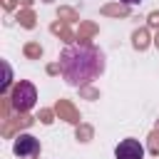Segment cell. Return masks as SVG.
Listing matches in <instances>:
<instances>
[{
	"mask_svg": "<svg viewBox=\"0 0 159 159\" xmlns=\"http://www.w3.org/2000/svg\"><path fill=\"white\" fill-rule=\"evenodd\" d=\"M102 70H104V55L89 42H75L60 52V75L72 87L92 82L97 75H102Z\"/></svg>",
	"mask_w": 159,
	"mask_h": 159,
	"instance_id": "1",
	"label": "cell"
},
{
	"mask_svg": "<svg viewBox=\"0 0 159 159\" xmlns=\"http://www.w3.org/2000/svg\"><path fill=\"white\" fill-rule=\"evenodd\" d=\"M10 104H12L15 112H30L37 104V89H35V84L27 82V80H20L12 87V92H10Z\"/></svg>",
	"mask_w": 159,
	"mask_h": 159,
	"instance_id": "2",
	"label": "cell"
},
{
	"mask_svg": "<svg viewBox=\"0 0 159 159\" xmlns=\"http://www.w3.org/2000/svg\"><path fill=\"white\" fill-rule=\"evenodd\" d=\"M12 154L17 159H35L40 154V139L32 137V134H27V132L17 134L15 142H12Z\"/></svg>",
	"mask_w": 159,
	"mask_h": 159,
	"instance_id": "3",
	"label": "cell"
},
{
	"mask_svg": "<svg viewBox=\"0 0 159 159\" xmlns=\"http://www.w3.org/2000/svg\"><path fill=\"white\" fill-rule=\"evenodd\" d=\"M114 157L117 159H144V147H142L139 139L127 137L114 147Z\"/></svg>",
	"mask_w": 159,
	"mask_h": 159,
	"instance_id": "4",
	"label": "cell"
},
{
	"mask_svg": "<svg viewBox=\"0 0 159 159\" xmlns=\"http://www.w3.org/2000/svg\"><path fill=\"white\" fill-rule=\"evenodd\" d=\"M122 2H124V5H139L142 0H122Z\"/></svg>",
	"mask_w": 159,
	"mask_h": 159,
	"instance_id": "5",
	"label": "cell"
}]
</instances>
